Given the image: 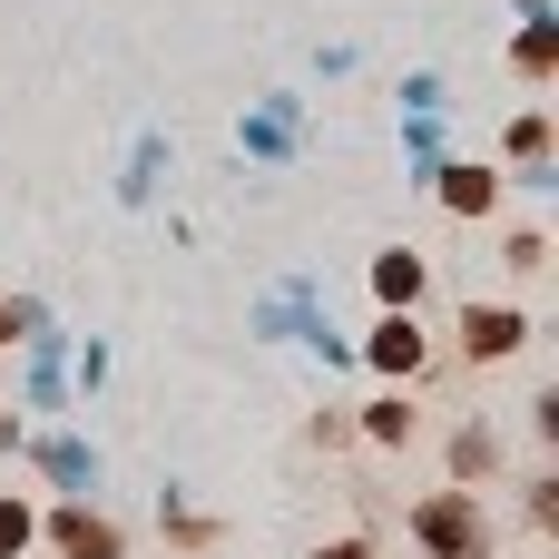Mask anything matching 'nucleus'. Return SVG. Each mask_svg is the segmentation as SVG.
<instances>
[{"mask_svg":"<svg viewBox=\"0 0 559 559\" xmlns=\"http://www.w3.org/2000/svg\"><path fill=\"white\" fill-rule=\"evenodd\" d=\"M423 540L442 559H481V521H472L462 501H432V511H423Z\"/></svg>","mask_w":559,"mask_h":559,"instance_id":"1","label":"nucleus"},{"mask_svg":"<svg viewBox=\"0 0 559 559\" xmlns=\"http://www.w3.org/2000/svg\"><path fill=\"white\" fill-rule=\"evenodd\" d=\"M59 540H69L79 559H108V550H118V540H108V531H98L88 511H69V521H59Z\"/></svg>","mask_w":559,"mask_h":559,"instance_id":"2","label":"nucleus"},{"mask_svg":"<svg viewBox=\"0 0 559 559\" xmlns=\"http://www.w3.org/2000/svg\"><path fill=\"white\" fill-rule=\"evenodd\" d=\"M472 344H481V354H511V344H521V314H472Z\"/></svg>","mask_w":559,"mask_h":559,"instance_id":"3","label":"nucleus"},{"mask_svg":"<svg viewBox=\"0 0 559 559\" xmlns=\"http://www.w3.org/2000/svg\"><path fill=\"white\" fill-rule=\"evenodd\" d=\"M334 559H364V550H334Z\"/></svg>","mask_w":559,"mask_h":559,"instance_id":"4","label":"nucleus"}]
</instances>
